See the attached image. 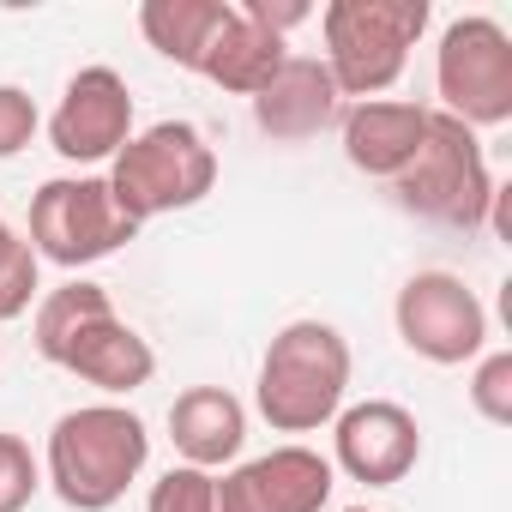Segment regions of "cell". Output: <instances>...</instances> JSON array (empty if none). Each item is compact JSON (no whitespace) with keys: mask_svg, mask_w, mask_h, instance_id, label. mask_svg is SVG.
I'll return each instance as SVG.
<instances>
[{"mask_svg":"<svg viewBox=\"0 0 512 512\" xmlns=\"http://www.w3.org/2000/svg\"><path fill=\"white\" fill-rule=\"evenodd\" d=\"M31 338H37V356L49 368H67L79 374L85 386H97L109 404L133 398L139 386H151L157 374V350L151 338H139L103 284L91 278H73L49 296H37V320H31Z\"/></svg>","mask_w":512,"mask_h":512,"instance_id":"cell-1","label":"cell"},{"mask_svg":"<svg viewBox=\"0 0 512 512\" xmlns=\"http://www.w3.org/2000/svg\"><path fill=\"white\" fill-rule=\"evenodd\" d=\"M151 464V434L145 416L127 404H79L49 428V452H43V482L55 488L61 506L73 512H109L115 500H127V488L145 476Z\"/></svg>","mask_w":512,"mask_h":512,"instance_id":"cell-2","label":"cell"},{"mask_svg":"<svg viewBox=\"0 0 512 512\" xmlns=\"http://www.w3.org/2000/svg\"><path fill=\"white\" fill-rule=\"evenodd\" d=\"M350 338L332 320H290L253 380V410L272 422V434H320L350 398Z\"/></svg>","mask_w":512,"mask_h":512,"instance_id":"cell-3","label":"cell"},{"mask_svg":"<svg viewBox=\"0 0 512 512\" xmlns=\"http://www.w3.org/2000/svg\"><path fill=\"white\" fill-rule=\"evenodd\" d=\"M422 31H428V0H332L320 13V37L338 97L350 103L386 97L404 79Z\"/></svg>","mask_w":512,"mask_h":512,"instance_id":"cell-4","label":"cell"},{"mask_svg":"<svg viewBox=\"0 0 512 512\" xmlns=\"http://www.w3.org/2000/svg\"><path fill=\"white\" fill-rule=\"evenodd\" d=\"M103 181H109L115 205L145 229L151 217L193 211L217 187V151L193 121H157L115 151Z\"/></svg>","mask_w":512,"mask_h":512,"instance_id":"cell-5","label":"cell"},{"mask_svg":"<svg viewBox=\"0 0 512 512\" xmlns=\"http://www.w3.org/2000/svg\"><path fill=\"white\" fill-rule=\"evenodd\" d=\"M392 193H398V205L410 217L476 235L488 223V199H494V175H488L482 139L434 109L428 115V139H422L416 163L392 181Z\"/></svg>","mask_w":512,"mask_h":512,"instance_id":"cell-6","label":"cell"},{"mask_svg":"<svg viewBox=\"0 0 512 512\" xmlns=\"http://www.w3.org/2000/svg\"><path fill=\"white\" fill-rule=\"evenodd\" d=\"M139 235V223L115 205L103 175H55L31 193V253L61 272H85L109 253H121Z\"/></svg>","mask_w":512,"mask_h":512,"instance_id":"cell-7","label":"cell"},{"mask_svg":"<svg viewBox=\"0 0 512 512\" xmlns=\"http://www.w3.org/2000/svg\"><path fill=\"white\" fill-rule=\"evenodd\" d=\"M434 91H440V115H452L458 127L482 133V127H506L512 121V37L500 19L488 13H464L440 31L434 49Z\"/></svg>","mask_w":512,"mask_h":512,"instance_id":"cell-8","label":"cell"},{"mask_svg":"<svg viewBox=\"0 0 512 512\" xmlns=\"http://www.w3.org/2000/svg\"><path fill=\"white\" fill-rule=\"evenodd\" d=\"M392 326L410 356L434 368H464L488 350V308L458 272H416L392 302Z\"/></svg>","mask_w":512,"mask_h":512,"instance_id":"cell-9","label":"cell"},{"mask_svg":"<svg viewBox=\"0 0 512 512\" xmlns=\"http://www.w3.org/2000/svg\"><path fill=\"white\" fill-rule=\"evenodd\" d=\"M422 458V422L392 398H362L332 416V470L362 488H398Z\"/></svg>","mask_w":512,"mask_h":512,"instance_id":"cell-10","label":"cell"},{"mask_svg":"<svg viewBox=\"0 0 512 512\" xmlns=\"http://www.w3.org/2000/svg\"><path fill=\"white\" fill-rule=\"evenodd\" d=\"M332 488H338L332 458L302 440H284L235 464L229 476H217V506L223 512H326Z\"/></svg>","mask_w":512,"mask_h":512,"instance_id":"cell-11","label":"cell"},{"mask_svg":"<svg viewBox=\"0 0 512 512\" xmlns=\"http://www.w3.org/2000/svg\"><path fill=\"white\" fill-rule=\"evenodd\" d=\"M133 139V91L115 67H79L49 115V145L67 163H115Z\"/></svg>","mask_w":512,"mask_h":512,"instance_id":"cell-12","label":"cell"},{"mask_svg":"<svg viewBox=\"0 0 512 512\" xmlns=\"http://www.w3.org/2000/svg\"><path fill=\"white\" fill-rule=\"evenodd\" d=\"M428 103H410V97H374V103H344L338 115V145L350 157V169L374 175V181H398L422 139H428Z\"/></svg>","mask_w":512,"mask_h":512,"instance_id":"cell-13","label":"cell"},{"mask_svg":"<svg viewBox=\"0 0 512 512\" xmlns=\"http://www.w3.org/2000/svg\"><path fill=\"white\" fill-rule=\"evenodd\" d=\"M338 115H344V97H338L326 61H314V55H290L266 79V91L253 97V127L278 145L320 139L326 127H338Z\"/></svg>","mask_w":512,"mask_h":512,"instance_id":"cell-14","label":"cell"},{"mask_svg":"<svg viewBox=\"0 0 512 512\" xmlns=\"http://www.w3.org/2000/svg\"><path fill=\"white\" fill-rule=\"evenodd\" d=\"M169 440L181 452V464L193 470H223L241 458L247 446V404L229 386H187L169 404Z\"/></svg>","mask_w":512,"mask_h":512,"instance_id":"cell-15","label":"cell"},{"mask_svg":"<svg viewBox=\"0 0 512 512\" xmlns=\"http://www.w3.org/2000/svg\"><path fill=\"white\" fill-rule=\"evenodd\" d=\"M229 19H235V0H145V7H139V37L163 61L199 73L211 43H217V31Z\"/></svg>","mask_w":512,"mask_h":512,"instance_id":"cell-16","label":"cell"},{"mask_svg":"<svg viewBox=\"0 0 512 512\" xmlns=\"http://www.w3.org/2000/svg\"><path fill=\"white\" fill-rule=\"evenodd\" d=\"M284 61H290V43L272 37L266 25H253V19L235 7V19L217 31L211 55H205V67H199V79H211V85L229 91V97H260L266 79H272Z\"/></svg>","mask_w":512,"mask_h":512,"instance_id":"cell-17","label":"cell"},{"mask_svg":"<svg viewBox=\"0 0 512 512\" xmlns=\"http://www.w3.org/2000/svg\"><path fill=\"white\" fill-rule=\"evenodd\" d=\"M37 296H43V260L31 253V241L7 223L0 229V326L31 314Z\"/></svg>","mask_w":512,"mask_h":512,"instance_id":"cell-18","label":"cell"},{"mask_svg":"<svg viewBox=\"0 0 512 512\" xmlns=\"http://www.w3.org/2000/svg\"><path fill=\"white\" fill-rule=\"evenodd\" d=\"M145 512H223L217 506V470H193V464L163 470L145 494Z\"/></svg>","mask_w":512,"mask_h":512,"instance_id":"cell-19","label":"cell"},{"mask_svg":"<svg viewBox=\"0 0 512 512\" xmlns=\"http://www.w3.org/2000/svg\"><path fill=\"white\" fill-rule=\"evenodd\" d=\"M470 410L488 428H512V350H482L470 374Z\"/></svg>","mask_w":512,"mask_h":512,"instance_id":"cell-20","label":"cell"},{"mask_svg":"<svg viewBox=\"0 0 512 512\" xmlns=\"http://www.w3.org/2000/svg\"><path fill=\"white\" fill-rule=\"evenodd\" d=\"M43 488V464L19 434H0V512H25Z\"/></svg>","mask_w":512,"mask_h":512,"instance_id":"cell-21","label":"cell"},{"mask_svg":"<svg viewBox=\"0 0 512 512\" xmlns=\"http://www.w3.org/2000/svg\"><path fill=\"white\" fill-rule=\"evenodd\" d=\"M43 133V109L25 85H0V163H13Z\"/></svg>","mask_w":512,"mask_h":512,"instance_id":"cell-22","label":"cell"},{"mask_svg":"<svg viewBox=\"0 0 512 512\" xmlns=\"http://www.w3.org/2000/svg\"><path fill=\"white\" fill-rule=\"evenodd\" d=\"M235 7H241L253 25H266L272 37H290L296 25H308V19H314L308 0H235Z\"/></svg>","mask_w":512,"mask_h":512,"instance_id":"cell-23","label":"cell"},{"mask_svg":"<svg viewBox=\"0 0 512 512\" xmlns=\"http://www.w3.org/2000/svg\"><path fill=\"white\" fill-rule=\"evenodd\" d=\"M344 512H374V506H344Z\"/></svg>","mask_w":512,"mask_h":512,"instance_id":"cell-24","label":"cell"},{"mask_svg":"<svg viewBox=\"0 0 512 512\" xmlns=\"http://www.w3.org/2000/svg\"><path fill=\"white\" fill-rule=\"evenodd\" d=\"M0 223H7V217H0Z\"/></svg>","mask_w":512,"mask_h":512,"instance_id":"cell-25","label":"cell"}]
</instances>
